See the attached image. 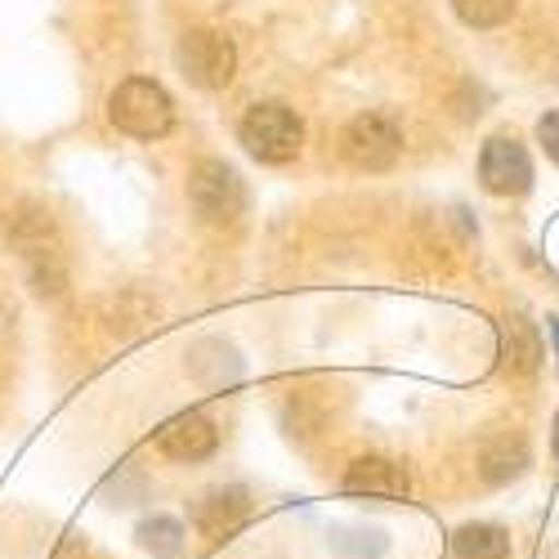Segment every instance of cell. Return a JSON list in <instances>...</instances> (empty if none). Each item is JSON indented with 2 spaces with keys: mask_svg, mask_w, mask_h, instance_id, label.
<instances>
[{
  "mask_svg": "<svg viewBox=\"0 0 559 559\" xmlns=\"http://www.w3.org/2000/svg\"><path fill=\"white\" fill-rule=\"evenodd\" d=\"M108 117L117 130L134 134V139H162L170 126H175V104L170 95L148 81V76H130L112 90V99H108Z\"/></svg>",
  "mask_w": 559,
  "mask_h": 559,
  "instance_id": "1",
  "label": "cell"
},
{
  "mask_svg": "<svg viewBox=\"0 0 559 559\" xmlns=\"http://www.w3.org/2000/svg\"><path fill=\"white\" fill-rule=\"evenodd\" d=\"M238 139L242 148L255 157V162H269V166H283L300 153L305 144V126L300 117L287 108V104H255L242 126H238Z\"/></svg>",
  "mask_w": 559,
  "mask_h": 559,
  "instance_id": "2",
  "label": "cell"
},
{
  "mask_svg": "<svg viewBox=\"0 0 559 559\" xmlns=\"http://www.w3.org/2000/svg\"><path fill=\"white\" fill-rule=\"evenodd\" d=\"M189 202L193 211L206 219V224H238V215L247 211V189H242V179L238 170H233L228 162H198L193 175H189Z\"/></svg>",
  "mask_w": 559,
  "mask_h": 559,
  "instance_id": "3",
  "label": "cell"
},
{
  "mask_svg": "<svg viewBox=\"0 0 559 559\" xmlns=\"http://www.w3.org/2000/svg\"><path fill=\"white\" fill-rule=\"evenodd\" d=\"M175 63L179 72L189 76L193 85L202 90H224L233 81V72H238V50H233V40L219 36V32H183L179 45H175Z\"/></svg>",
  "mask_w": 559,
  "mask_h": 559,
  "instance_id": "4",
  "label": "cell"
},
{
  "mask_svg": "<svg viewBox=\"0 0 559 559\" xmlns=\"http://www.w3.org/2000/svg\"><path fill=\"white\" fill-rule=\"evenodd\" d=\"M341 148L345 157L358 166V170H390L399 162V148H403V134L390 117L381 112H362L345 126L341 134Z\"/></svg>",
  "mask_w": 559,
  "mask_h": 559,
  "instance_id": "5",
  "label": "cell"
},
{
  "mask_svg": "<svg viewBox=\"0 0 559 559\" xmlns=\"http://www.w3.org/2000/svg\"><path fill=\"white\" fill-rule=\"evenodd\" d=\"M479 179H484V189L497 193V198H520L533 189V162L524 153L520 139H510V134H492L484 153H479Z\"/></svg>",
  "mask_w": 559,
  "mask_h": 559,
  "instance_id": "6",
  "label": "cell"
},
{
  "mask_svg": "<svg viewBox=\"0 0 559 559\" xmlns=\"http://www.w3.org/2000/svg\"><path fill=\"white\" fill-rule=\"evenodd\" d=\"M251 520V492L242 484H224V488H211L198 497L193 506V524L206 542H224L233 537L242 524Z\"/></svg>",
  "mask_w": 559,
  "mask_h": 559,
  "instance_id": "7",
  "label": "cell"
},
{
  "mask_svg": "<svg viewBox=\"0 0 559 559\" xmlns=\"http://www.w3.org/2000/svg\"><path fill=\"white\" fill-rule=\"evenodd\" d=\"M215 448H219V430L202 412H179L157 430V452L170 456V461H189L193 465V461H206Z\"/></svg>",
  "mask_w": 559,
  "mask_h": 559,
  "instance_id": "8",
  "label": "cell"
},
{
  "mask_svg": "<svg viewBox=\"0 0 559 559\" xmlns=\"http://www.w3.org/2000/svg\"><path fill=\"white\" fill-rule=\"evenodd\" d=\"M341 488L354 492V497L403 501V497L412 492V475L403 471L399 461H390V456H358V461H349V471H345Z\"/></svg>",
  "mask_w": 559,
  "mask_h": 559,
  "instance_id": "9",
  "label": "cell"
},
{
  "mask_svg": "<svg viewBox=\"0 0 559 559\" xmlns=\"http://www.w3.org/2000/svg\"><path fill=\"white\" fill-rule=\"evenodd\" d=\"M528 465H533L528 439L515 435V430H497V435H488V439L479 443V475H484V484H492V488L515 484V479L528 471Z\"/></svg>",
  "mask_w": 559,
  "mask_h": 559,
  "instance_id": "10",
  "label": "cell"
},
{
  "mask_svg": "<svg viewBox=\"0 0 559 559\" xmlns=\"http://www.w3.org/2000/svg\"><path fill=\"white\" fill-rule=\"evenodd\" d=\"M542 336L537 328L524 318V313H510L501 322V367L510 371V377H533V371L542 367Z\"/></svg>",
  "mask_w": 559,
  "mask_h": 559,
  "instance_id": "11",
  "label": "cell"
},
{
  "mask_svg": "<svg viewBox=\"0 0 559 559\" xmlns=\"http://www.w3.org/2000/svg\"><path fill=\"white\" fill-rule=\"evenodd\" d=\"M452 555L456 559H510V533L501 524H461L452 533Z\"/></svg>",
  "mask_w": 559,
  "mask_h": 559,
  "instance_id": "12",
  "label": "cell"
},
{
  "mask_svg": "<svg viewBox=\"0 0 559 559\" xmlns=\"http://www.w3.org/2000/svg\"><path fill=\"white\" fill-rule=\"evenodd\" d=\"M328 546L341 559H381L390 550V537L377 524H336L328 528Z\"/></svg>",
  "mask_w": 559,
  "mask_h": 559,
  "instance_id": "13",
  "label": "cell"
},
{
  "mask_svg": "<svg viewBox=\"0 0 559 559\" xmlns=\"http://www.w3.org/2000/svg\"><path fill=\"white\" fill-rule=\"evenodd\" d=\"M134 537L153 559H183V524L175 515H148L134 528Z\"/></svg>",
  "mask_w": 559,
  "mask_h": 559,
  "instance_id": "14",
  "label": "cell"
},
{
  "mask_svg": "<svg viewBox=\"0 0 559 559\" xmlns=\"http://www.w3.org/2000/svg\"><path fill=\"white\" fill-rule=\"evenodd\" d=\"M452 10L471 27H501L510 14H515V0H452Z\"/></svg>",
  "mask_w": 559,
  "mask_h": 559,
  "instance_id": "15",
  "label": "cell"
},
{
  "mask_svg": "<svg viewBox=\"0 0 559 559\" xmlns=\"http://www.w3.org/2000/svg\"><path fill=\"white\" fill-rule=\"evenodd\" d=\"M537 139H542V148H546V157L559 166V112H546L542 121H537Z\"/></svg>",
  "mask_w": 559,
  "mask_h": 559,
  "instance_id": "16",
  "label": "cell"
},
{
  "mask_svg": "<svg viewBox=\"0 0 559 559\" xmlns=\"http://www.w3.org/2000/svg\"><path fill=\"white\" fill-rule=\"evenodd\" d=\"M546 332H550V341H555V358H559V318H546Z\"/></svg>",
  "mask_w": 559,
  "mask_h": 559,
  "instance_id": "17",
  "label": "cell"
},
{
  "mask_svg": "<svg viewBox=\"0 0 559 559\" xmlns=\"http://www.w3.org/2000/svg\"><path fill=\"white\" fill-rule=\"evenodd\" d=\"M550 452H555V461H559V412H555V435H550Z\"/></svg>",
  "mask_w": 559,
  "mask_h": 559,
  "instance_id": "18",
  "label": "cell"
}]
</instances>
